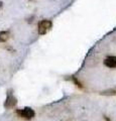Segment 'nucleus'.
<instances>
[{
    "label": "nucleus",
    "instance_id": "8",
    "mask_svg": "<svg viewBox=\"0 0 116 121\" xmlns=\"http://www.w3.org/2000/svg\"><path fill=\"white\" fill-rule=\"evenodd\" d=\"M2 6H3V2H2V1H0V9L2 8Z\"/></svg>",
    "mask_w": 116,
    "mask_h": 121
},
{
    "label": "nucleus",
    "instance_id": "1",
    "mask_svg": "<svg viewBox=\"0 0 116 121\" xmlns=\"http://www.w3.org/2000/svg\"><path fill=\"white\" fill-rule=\"evenodd\" d=\"M15 113L17 114L18 117H20L21 119H24V120H31L34 118L35 116V112L32 108L30 107H24L22 109H16Z\"/></svg>",
    "mask_w": 116,
    "mask_h": 121
},
{
    "label": "nucleus",
    "instance_id": "2",
    "mask_svg": "<svg viewBox=\"0 0 116 121\" xmlns=\"http://www.w3.org/2000/svg\"><path fill=\"white\" fill-rule=\"evenodd\" d=\"M52 26H53V22L50 19H43L39 22L37 24V32L40 35H47V33L50 31Z\"/></svg>",
    "mask_w": 116,
    "mask_h": 121
},
{
    "label": "nucleus",
    "instance_id": "4",
    "mask_svg": "<svg viewBox=\"0 0 116 121\" xmlns=\"http://www.w3.org/2000/svg\"><path fill=\"white\" fill-rule=\"evenodd\" d=\"M104 65L109 69H115L116 68V56H107V58L104 60Z\"/></svg>",
    "mask_w": 116,
    "mask_h": 121
},
{
    "label": "nucleus",
    "instance_id": "6",
    "mask_svg": "<svg viewBox=\"0 0 116 121\" xmlns=\"http://www.w3.org/2000/svg\"><path fill=\"white\" fill-rule=\"evenodd\" d=\"M72 81L75 83V85H76L77 87H79L80 89H83V85H82V83L78 80V79L76 77H74V76H72Z\"/></svg>",
    "mask_w": 116,
    "mask_h": 121
},
{
    "label": "nucleus",
    "instance_id": "7",
    "mask_svg": "<svg viewBox=\"0 0 116 121\" xmlns=\"http://www.w3.org/2000/svg\"><path fill=\"white\" fill-rule=\"evenodd\" d=\"M102 94H104V95H116V88L105 91V92H103Z\"/></svg>",
    "mask_w": 116,
    "mask_h": 121
},
{
    "label": "nucleus",
    "instance_id": "5",
    "mask_svg": "<svg viewBox=\"0 0 116 121\" xmlns=\"http://www.w3.org/2000/svg\"><path fill=\"white\" fill-rule=\"evenodd\" d=\"M10 37V31L8 30H3V31H0V43H5L9 39Z\"/></svg>",
    "mask_w": 116,
    "mask_h": 121
},
{
    "label": "nucleus",
    "instance_id": "3",
    "mask_svg": "<svg viewBox=\"0 0 116 121\" xmlns=\"http://www.w3.org/2000/svg\"><path fill=\"white\" fill-rule=\"evenodd\" d=\"M4 107L6 109H12L17 105V99L16 97L13 95V91L12 90H8L6 94V99L4 101Z\"/></svg>",
    "mask_w": 116,
    "mask_h": 121
},
{
    "label": "nucleus",
    "instance_id": "9",
    "mask_svg": "<svg viewBox=\"0 0 116 121\" xmlns=\"http://www.w3.org/2000/svg\"><path fill=\"white\" fill-rule=\"evenodd\" d=\"M29 1H37V0H29Z\"/></svg>",
    "mask_w": 116,
    "mask_h": 121
}]
</instances>
